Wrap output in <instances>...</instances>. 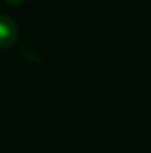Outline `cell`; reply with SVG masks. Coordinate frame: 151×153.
I'll return each instance as SVG.
<instances>
[{
    "label": "cell",
    "mask_w": 151,
    "mask_h": 153,
    "mask_svg": "<svg viewBox=\"0 0 151 153\" xmlns=\"http://www.w3.org/2000/svg\"><path fill=\"white\" fill-rule=\"evenodd\" d=\"M18 24L6 15H0V48L10 46L18 37Z\"/></svg>",
    "instance_id": "6da1fadb"
},
{
    "label": "cell",
    "mask_w": 151,
    "mask_h": 153,
    "mask_svg": "<svg viewBox=\"0 0 151 153\" xmlns=\"http://www.w3.org/2000/svg\"><path fill=\"white\" fill-rule=\"evenodd\" d=\"M9 4H12V6H16V4H21V3H24L25 0H6Z\"/></svg>",
    "instance_id": "7a4b0ae2"
}]
</instances>
